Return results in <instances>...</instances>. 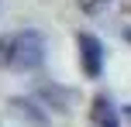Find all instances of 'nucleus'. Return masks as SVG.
Segmentation results:
<instances>
[{
    "label": "nucleus",
    "mask_w": 131,
    "mask_h": 127,
    "mask_svg": "<svg viewBox=\"0 0 131 127\" xmlns=\"http://www.w3.org/2000/svg\"><path fill=\"white\" fill-rule=\"evenodd\" d=\"M45 62V34L38 31H14L0 38V69L31 72Z\"/></svg>",
    "instance_id": "f257e3e1"
},
{
    "label": "nucleus",
    "mask_w": 131,
    "mask_h": 127,
    "mask_svg": "<svg viewBox=\"0 0 131 127\" xmlns=\"http://www.w3.org/2000/svg\"><path fill=\"white\" fill-rule=\"evenodd\" d=\"M79 62H83V72L90 76V79H97L100 72H104V45H100L97 34H86L79 31Z\"/></svg>",
    "instance_id": "f03ea898"
},
{
    "label": "nucleus",
    "mask_w": 131,
    "mask_h": 127,
    "mask_svg": "<svg viewBox=\"0 0 131 127\" xmlns=\"http://www.w3.org/2000/svg\"><path fill=\"white\" fill-rule=\"evenodd\" d=\"M93 124H97V127H121L117 110L111 107L107 96H97V100H93Z\"/></svg>",
    "instance_id": "7ed1b4c3"
},
{
    "label": "nucleus",
    "mask_w": 131,
    "mask_h": 127,
    "mask_svg": "<svg viewBox=\"0 0 131 127\" xmlns=\"http://www.w3.org/2000/svg\"><path fill=\"white\" fill-rule=\"evenodd\" d=\"M10 110H14V114H21L28 124H35V127H48V117L41 114L31 100H10Z\"/></svg>",
    "instance_id": "20e7f679"
},
{
    "label": "nucleus",
    "mask_w": 131,
    "mask_h": 127,
    "mask_svg": "<svg viewBox=\"0 0 131 127\" xmlns=\"http://www.w3.org/2000/svg\"><path fill=\"white\" fill-rule=\"evenodd\" d=\"M38 93H41V96H48L55 107H66V103H72V93H59V86H41Z\"/></svg>",
    "instance_id": "39448f33"
},
{
    "label": "nucleus",
    "mask_w": 131,
    "mask_h": 127,
    "mask_svg": "<svg viewBox=\"0 0 131 127\" xmlns=\"http://www.w3.org/2000/svg\"><path fill=\"white\" fill-rule=\"evenodd\" d=\"M107 4H111V0H79V10L83 14H97V10H104Z\"/></svg>",
    "instance_id": "423d86ee"
},
{
    "label": "nucleus",
    "mask_w": 131,
    "mask_h": 127,
    "mask_svg": "<svg viewBox=\"0 0 131 127\" xmlns=\"http://www.w3.org/2000/svg\"><path fill=\"white\" fill-rule=\"evenodd\" d=\"M121 114H124V117H128V120H131V107H124V110H121Z\"/></svg>",
    "instance_id": "0eeeda50"
}]
</instances>
